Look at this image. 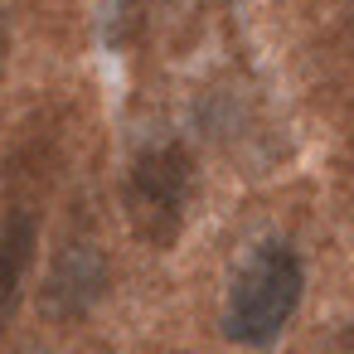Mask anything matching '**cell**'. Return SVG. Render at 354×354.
I'll return each mask as SVG.
<instances>
[{
    "label": "cell",
    "mask_w": 354,
    "mask_h": 354,
    "mask_svg": "<svg viewBox=\"0 0 354 354\" xmlns=\"http://www.w3.org/2000/svg\"><path fill=\"white\" fill-rule=\"evenodd\" d=\"M301 291H306V267L296 257L291 243L272 238V243H257L243 267L233 272V286H228V301H223V335L233 344H272L296 306H301Z\"/></svg>",
    "instance_id": "6da1fadb"
},
{
    "label": "cell",
    "mask_w": 354,
    "mask_h": 354,
    "mask_svg": "<svg viewBox=\"0 0 354 354\" xmlns=\"http://www.w3.org/2000/svg\"><path fill=\"white\" fill-rule=\"evenodd\" d=\"M189 185H194V165L180 146H156L131 165L127 204H131L136 228L151 243H170V233L180 228V209H185Z\"/></svg>",
    "instance_id": "7a4b0ae2"
},
{
    "label": "cell",
    "mask_w": 354,
    "mask_h": 354,
    "mask_svg": "<svg viewBox=\"0 0 354 354\" xmlns=\"http://www.w3.org/2000/svg\"><path fill=\"white\" fill-rule=\"evenodd\" d=\"M107 281H112L107 252L97 243H88V238H73V243H64L54 252L44 291H39V306H44L49 320H78L107 296Z\"/></svg>",
    "instance_id": "3957f363"
},
{
    "label": "cell",
    "mask_w": 354,
    "mask_h": 354,
    "mask_svg": "<svg viewBox=\"0 0 354 354\" xmlns=\"http://www.w3.org/2000/svg\"><path fill=\"white\" fill-rule=\"evenodd\" d=\"M30 252H35V218H30V214H10L6 238H0V320L10 315V306H15V296H20Z\"/></svg>",
    "instance_id": "277c9868"
},
{
    "label": "cell",
    "mask_w": 354,
    "mask_h": 354,
    "mask_svg": "<svg viewBox=\"0 0 354 354\" xmlns=\"http://www.w3.org/2000/svg\"><path fill=\"white\" fill-rule=\"evenodd\" d=\"M20 354H54V349H44V344H30V349H20Z\"/></svg>",
    "instance_id": "5b68a950"
},
{
    "label": "cell",
    "mask_w": 354,
    "mask_h": 354,
    "mask_svg": "<svg viewBox=\"0 0 354 354\" xmlns=\"http://www.w3.org/2000/svg\"><path fill=\"white\" fill-rule=\"evenodd\" d=\"M349 49H354V25H349Z\"/></svg>",
    "instance_id": "8992f818"
}]
</instances>
